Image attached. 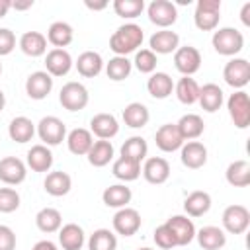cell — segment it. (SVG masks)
I'll return each instance as SVG.
<instances>
[{
	"label": "cell",
	"mask_w": 250,
	"mask_h": 250,
	"mask_svg": "<svg viewBox=\"0 0 250 250\" xmlns=\"http://www.w3.org/2000/svg\"><path fill=\"white\" fill-rule=\"evenodd\" d=\"M143 39H145V33H143L141 25L123 23L109 37V49L115 53V57H127L129 53H133L141 47Z\"/></svg>",
	"instance_id": "obj_1"
},
{
	"label": "cell",
	"mask_w": 250,
	"mask_h": 250,
	"mask_svg": "<svg viewBox=\"0 0 250 250\" xmlns=\"http://www.w3.org/2000/svg\"><path fill=\"white\" fill-rule=\"evenodd\" d=\"M211 43H213V49L219 55L234 57L244 47V35L238 29H234V27H221V29H217L213 33Z\"/></svg>",
	"instance_id": "obj_2"
},
{
	"label": "cell",
	"mask_w": 250,
	"mask_h": 250,
	"mask_svg": "<svg viewBox=\"0 0 250 250\" xmlns=\"http://www.w3.org/2000/svg\"><path fill=\"white\" fill-rule=\"evenodd\" d=\"M221 20V0H197L193 21L201 31H213Z\"/></svg>",
	"instance_id": "obj_3"
},
{
	"label": "cell",
	"mask_w": 250,
	"mask_h": 250,
	"mask_svg": "<svg viewBox=\"0 0 250 250\" xmlns=\"http://www.w3.org/2000/svg\"><path fill=\"white\" fill-rule=\"evenodd\" d=\"M227 109H229V115H230L234 127L246 129L250 125V98L244 90H236L234 94L229 96Z\"/></svg>",
	"instance_id": "obj_4"
},
{
	"label": "cell",
	"mask_w": 250,
	"mask_h": 250,
	"mask_svg": "<svg viewBox=\"0 0 250 250\" xmlns=\"http://www.w3.org/2000/svg\"><path fill=\"white\" fill-rule=\"evenodd\" d=\"M88 100H90V96H88L86 86L80 84V82H74V80L72 82H66L61 88V94H59L61 105L64 109H68V111H80V109H84L88 105Z\"/></svg>",
	"instance_id": "obj_5"
},
{
	"label": "cell",
	"mask_w": 250,
	"mask_h": 250,
	"mask_svg": "<svg viewBox=\"0 0 250 250\" xmlns=\"http://www.w3.org/2000/svg\"><path fill=\"white\" fill-rule=\"evenodd\" d=\"M37 135L45 143V146H57L66 137V125L62 123V119L47 115L37 123Z\"/></svg>",
	"instance_id": "obj_6"
},
{
	"label": "cell",
	"mask_w": 250,
	"mask_h": 250,
	"mask_svg": "<svg viewBox=\"0 0 250 250\" xmlns=\"http://www.w3.org/2000/svg\"><path fill=\"white\" fill-rule=\"evenodd\" d=\"M146 14H148V20L162 29H168L178 20L176 4L170 0H152L146 8Z\"/></svg>",
	"instance_id": "obj_7"
},
{
	"label": "cell",
	"mask_w": 250,
	"mask_h": 250,
	"mask_svg": "<svg viewBox=\"0 0 250 250\" xmlns=\"http://www.w3.org/2000/svg\"><path fill=\"white\" fill-rule=\"evenodd\" d=\"M223 78L229 86L242 90L250 82V62L246 59H230L223 68Z\"/></svg>",
	"instance_id": "obj_8"
},
{
	"label": "cell",
	"mask_w": 250,
	"mask_h": 250,
	"mask_svg": "<svg viewBox=\"0 0 250 250\" xmlns=\"http://www.w3.org/2000/svg\"><path fill=\"white\" fill-rule=\"evenodd\" d=\"M174 66L178 72H182L184 76H191L199 70L201 66V53L193 47V45H184L178 47L174 53Z\"/></svg>",
	"instance_id": "obj_9"
},
{
	"label": "cell",
	"mask_w": 250,
	"mask_h": 250,
	"mask_svg": "<svg viewBox=\"0 0 250 250\" xmlns=\"http://www.w3.org/2000/svg\"><path fill=\"white\" fill-rule=\"evenodd\" d=\"M250 225V211L244 205H229L223 211V227L230 234H242Z\"/></svg>",
	"instance_id": "obj_10"
},
{
	"label": "cell",
	"mask_w": 250,
	"mask_h": 250,
	"mask_svg": "<svg viewBox=\"0 0 250 250\" xmlns=\"http://www.w3.org/2000/svg\"><path fill=\"white\" fill-rule=\"evenodd\" d=\"M141 229V213L133 207H121L113 215V230L121 236H133Z\"/></svg>",
	"instance_id": "obj_11"
},
{
	"label": "cell",
	"mask_w": 250,
	"mask_h": 250,
	"mask_svg": "<svg viewBox=\"0 0 250 250\" xmlns=\"http://www.w3.org/2000/svg\"><path fill=\"white\" fill-rule=\"evenodd\" d=\"M53 90V76L47 70H35L25 80V94L31 100H45Z\"/></svg>",
	"instance_id": "obj_12"
},
{
	"label": "cell",
	"mask_w": 250,
	"mask_h": 250,
	"mask_svg": "<svg viewBox=\"0 0 250 250\" xmlns=\"http://www.w3.org/2000/svg\"><path fill=\"white\" fill-rule=\"evenodd\" d=\"M180 160L189 170L203 168L205 162H207V148H205V145L199 143V141H188L180 148Z\"/></svg>",
	"instance_id": "obj_13"
},
{
	"label": "cell",
	"mask_w": 250,
	"mask_h": 250,
	"mask_svg": "<svg viewBox=\"0 0 250 250\" xmlns=\"http://www.w3.org/2000/svg\"><path fill=\"white\" fill-rule=\"evenodd\" d=\"M27 168L25 164L16 156H4L0 160V182L8 186H18L25 180Z\"/></svg>",
	"instance_id": "obj_14"
},
{
	"label": "cell",
	"mask_w": 250,
	"mask_h": 250,
	"mask_svg": "<svg viewBox=\"0 0 250 250\" xmlns=\"http://www.w3.org/2000/svg\"><path fill=\"white\" fill-rule=\"evenodd\" d=\"M154 143L162 152H174L178 148H182L184 139L176 127V123H164L158 127V131L154 133Z\"/></svg>",
	"instance_id": "obj_15"
},
{
	"label": "cell",
	"mask_w": 250,
	"mask_h": 250,
	"mask_svg": "<svg viewBox=\"0 0 250 250\" xmlns=\"http://www.w3.org/2000/svg\"><path fill=\"white\" fill-rule=\"evenodd\" d=\"M141 172H143V176L148 184L158 186V184H164L170 178V164L162 156H150V158L145 160Z\"/></svg>",
	"instance_id": "obj_16"
},
{
	"label": "cell",
	"mask_w": 250,
	"mask_h": 250,
	"mask_svg": "<svg viewBox=\"0 0 250 250\" xmlns=\"http://www.w3.org/2000/svg\"><path fill=\"white\" fill-rule=\"evenodd\" d=\"M178 47H180V37L176 31H170V29L154 31L148 39V49L154 55H170V53H176Z\"/></svg>",
	"instance_id": "obj_17"
},
{
	"label": "cell",
	"mask_w": 250,
	"mask_h": 250,
	"mask_svg": "<svg viewBox=\"0 0 250 250\" xmlns=\"http://www.w3.org/2000/svg\"><path fill=\"white\" fill-rule=\"evenodd\" d=\"M45 68L51 76H64L72 68V57L66 49H51L45 55Z\"/></svg>",
	"instance_id": "obj_18"
},
{
	"label": "cell",
	"mask_w": 250,
	"mask_h": 250,
	"mask_svg": "<svg viewBox=\"0 0 250 250\" xmlns=\"http://www.w3.org/2000/svg\"><path fill=\"white\" fill-rule=\"evenodd\" d=\"M90 133L96 135L98 139L109 141L111 137H115L119 133V123H117L115 115H111V113H96L90 119Z\"/></svg>",
	"instance_id": "obj_19"
},
{
	"label": "cell",
	"mask_w": 250,
	"mask_h": 250,
	"mask_svg": "<svg viewBox=\"0 0 250 250\" xmlns=\"http://www.w3.org/2000/svg\"><path fill=\"white\" fill-rule=\"evenodd\" d=\"M166 225L170 227V230L176 236L178 246H188L193 238H195V225L191 219H188L186 215H174L166 221Z\"/></svg>",
	"instance_id": "obj_20"
},
{
	"label": "cell",
	"mask_w": 250,
	"mask_h": 250,
	"mask_svg": "<svg viewBox=\"0 0 250 250\" xmlns=\"http://www.w3.org/2000/svg\"><path fill=\"white\" fill-rule=\"evenodd\" d=\"M195 238H197V242L203 250H221L227 244L225 230L219 229V227H213V225L195 230Z\"/></svg>",
	"instance_id": "obj_21"
},
{
	"label": "cell",
	"mask_w": 250,
	"mask_h": 250,
	"mask_svg": "<svg viewBox=\"0 0 250 250\" xmlns=\"http://www.w3.org/2000/svg\"><path fill=\"white\" fill-rule=\"evenodd\" d=\"M102 68H104V59H102V55L96 53V51H84V53H80L78 59H76V70H78V74L84 76V78H94V76H98V74L102 72Z\"/></svg>",
	"instance_id": "obj_22"
},
{
	"label": "cell",
	"mask_w": 250,
	"mask_h": 250,
	"mask_svg": "<svg viewBox=\"0 0 250 250\" xmlns=\"http://www.w3.org/2000/svg\"><path fill=\"white\" fill-rule=\"evenodd\" d=\"M94 145V135L88 131V129H82V127H76L72 129L68 135H66V146L72 154L76 156H84L88 154V150L92 148Z\"/></svg>",
	"instance_id": "obj_23"
},
{
	"label": "cell",
	"mask_w": 250,
	"mask_h": 250,
	"mask_svg": "<svg viewBox=\"0 0 250 250\" xmlns=\"http://www.w3.org/2000/svg\"><path fill=\"white\" fill-rule=\"evenodd\" d=\"M21 53L27 57H41L47 55V37L39 31H25L18 41Z\"/></svg>",
	"instance_id": "obj_24"
},
{
	"label": "cell",
	"mask_w": 250,
	"mask_h": 250,
	"mask_svg": "<svg viewBox=\"0 0 250 250\" xmlns=\"http://www.w3.org/2000/svg\"><path fill=\"white\" fill-rule=\"evenodd\" d=\"M43 186H45V191H47L49 195H53V197H62V195H66V193L70 191V188H72V178H70L66 172H62V170H55V172H49V174H47Z\"/></svg>",
	"instance_id": "obj_25"
},
{
	"label": "cell",
	"mask_w": 250,
	"mask_h": 250,
	"mask_svg": "<svg viewBox=\"0 0 250 250\" xmlns=\"http://www.w3.org/2000/svg\"><path fill=\"white\" fill-rule=\"evenodd\" d=\"M59 244L62 250H80L84 246V230L76 223H66L59 229Z\"/></svg>",
	"instance_id": "obj_26"
},
{
	"label": "cell",
	"mask_w": 250,
	"mask_h": 250,
	"mask_svg": "<svg viewBox=\"0 0 250 250\" xmlns=\"http://www.w3.org/2000/svg\"><path fill=\"white\" fill-rule=\"evenodd\" d=\"M72 25L66 21H53L47 29V43H51L55 49H64L66 45L72 43Z\"/></svg>",
	"instance_id": "obj_27"
},
{
	"label": "cell",
	"mask_w": 250,
	"mask_h": 250,
	"mask_svg": "<svg viewBox=\"0 0 250 250\" xmlns=\"http://www.w3.org/2000/svg\"><path fill=\"white\" fill-rule=\"evenodd\" d=\"M223 100H225V94H223L221 86H217L213 82H209L205 86H199V98H197V102H199V105L205 111H209V113L217 111L223 105Z\"/></svg>",
	"instance_id": "obj_28"
},
{
	"label": "cell",
	"mask_w": 250,
	"mask_h": 250,
	"mask_svg": "<svg viewBox=\"0 0 250 250\" xmlns=\"http://www.w3.org/2000/svg\"><path fill=\"white\" fill-rule=\"evenodd\" d=\"M8 135H10V139L12 141H16V143H27V141H31L33 139V135H35V125H33V121L29 119V117H25V115H18V117H14L12 121H10V125H8Z\"/></svg>",
	"instance_id": "obj_29"
},
{
	"label": "cell",
	"mask_w": 250,
	"mask_h": 250,
	"mask_svg": "<svg viewBox=\"0 0 250 250\" xmlns=\"http://www.w3.org/2000/svg\"><path fill=\"white\" fill-rule=\"evenodd\" d=\"M180 135L184 141H195L197 137L203 135V129H205V123L203 119L197 115V113H186L180 117V121L176 123Z\"/></svg>",
	"instance_id": "obj_30"
},
{
	"label": "cell",
	"mask_w": 250,
	"mask_h": 250,
	"mask_svg": "<svg viewBox=\"0 0 250 250\" xmlns=\"http://www.w3.org/2000/svg\"><path fill=\"white\" fill-rule=\"evenodd\" d=\"M27 166L33 172H49L53 166V152L45 145H33L27 150Z\"/></svg>",
	"instance_id": "obj_31"
},
{
	"label": "cell",
	"mask_w": 250,
	"mask_h": 250,
	"mask_svg": "<svg viewBox=\"0 0 250 250\" xmlns=\"http://www.w3.org/2000/svg\"><path fill=\"white\" fill-rule=\"evenodd\" d=\"M146 90L152 98L166 100L174 90V82H172L170 74H166V72H152L150 78L146 80Z\"/></svg>",
	"instance_id": "obj_32"
},
{
	"label": "cell",
	"mask_w": 250,
	"mask_h": 250,
	"mask_svg": "<svg viewBox=\"0 0 250 250\" xmlns=\"http://www.w3.org/2000/svg\"><path fill=\"white\" fill-rule=\"evenodd\" d=\"M148 119H150V113H148L146 105L141 104V102H131V104H127L125 109H123V121H125V125L131 127V129H141V127H145V125L148 123Z\"/></svg>",
	"instance_id": "obj_33"
},
{
	"label": "cell",
	"mask_w": 250,
	"mask_h": 250,
	"mask_svg": "<svg viewBox=\"0 0 250 250\" xmlns=\"http://www.w3.org/2000/svg\"><path fill=\"white\" fill-rule=\"evenodd\" d=\"M133 193H131V188H127L125 184H113L109 188L104 189L102 193V199L107 207H115V209H121V207H127V203L131 201Z\"/></svg>",
	"instance_id": "obj_34"
},
{
	"label": "cell",
	"mask_w": 250,
	"mask_h": 250,
	"mask_svg": "<svg viewBox=\"0 0 250 250\" xmlns=\"http://www.w3.org/2000/svg\"><path fill=\"white\" fill-rule=\"evenodd\" d=\"M86 156H88V162L92 166L104 168L113 160V145L109 141H104V139L94 141V145H92V148L88 150Z\"/></svg>",
	"instance_id": "obj_35"
},
{
	"label": "cell",
	"mask_w": 250,
	"mask_h": 250,
	"mask_svg": "<svg viewBox=\"0 0 250 250\" xmlns=\"http://www.w3.org/2000/svg\"><path fill=\"white\" fill-rule=\"evenodd\" d=\"M227 182L232 188H246L250 184V162L248 160H234L227 166Z\"/></svg>",
	"instance_id": "obj_36"
},
{
	"label": "cell",
	"mask_w": 250,
	"mask_h": 250,
	"mask_svg": "<svg viewBox=\"0 0 250 250\" xmlns=\"http://www.w3.org/2000/svg\"><path fill=\"white\" fill-rule=\"evenodd\" d=\"M211 209V195L207 191H191L184 201V211L189 217H201Z\"/></svg>",
	"instance_id": "obj_37"
},
{
	"label": "cell",
	"mask_w": 250,
	"mask_h": 250,
	"mask_svg": "<svg viewBox=\"0 0 250 250\" xmlns=\"http://www.w3.org/2000/svg\"><path fill=\"white\" fill-rule=\"evenodd\" d=\"M35 225L41 232H59V229L62 227V215L55 207H43L35 215Z\"/></svg>",
	"instance_id": "obj_38"
},
{
	"label": "cell",
	"mask_w": 250,
	"mask_h": 250,
	"mask_svg": "<svg viewBox=\"0 0 250 250\" xmlns=\"http://www.w3.org/2000/svg\"><path fill=\"white\" fill-rule=\"evenodd\" d=\"M174 92H176V98L186 104V105H191L197 102L199 98V84L191 78V76H182L178 80V84H174Z\"/></svg>",
	"instance_id": "obj_39"
},
{
	"label": "cell",
	"mask_w": 250,
	"mask_h": 250,
	"mask_svg": "<svg viewBox=\"0 0 250 250\" xmlns=\"http://www.w3.org/2000/svg\"><path fill=\"white\" fill-rule=\"evenodd\" d=\"M146 152H148V145L143 137H129L123 145H121V156L123 158H129L133 162H143L146 158Z\"/></svg>",
	"instance_id": "obj_40"
},
{
	"label": "cell",
	"mask_w": 250,
	"mask_h": 250,
	"mask_svg": "<svg viewBox=\"0 0 250 250\" xmlns=\"http://www.w3.org/2000/svg\"><path fill=\"white\" fill-rule=\"evenodd\" d=\"M111 172H113V176H115L117 180H121V182H133V180H137V178L141 176V164H139V162H133V160H129V158L119 156V158L113 162Z\"/></svg>",
	"instance_id": "obj_41"
},
{
	"label": "cell",
	"mask_w": 250,
	"mask_h": 250,
	"mask_svg": "<svg viewBox=\"0 0 250 250\" xmlns=\"http://www.w3.org/2000/svg\"><path fill=\"white\" fill-rule=\"evenodd\" d=\"M131 68H133V62L127 57H113L105 62V74L113 82L125 80L131 74Z\"/></svg>",
	"instance_id": "obj_42"
},
{
	"label": "cell",
	"mask_w": 250,
	"mask_h": 250,
	"mask_svg": "<svg viewBox=\"0 0 250 250\" xmlns=\"http://www.w3.org/2000/svg\"><path fill=\"white\" fill-rule=\"evenodd\" d=\"M117 236L109 229H98L88 238V250H115Z\"/></svg>",
	"instance_id": "obj_43"
},
{
	"label": "cell",
	"mask_w": 250,
	"mask_h": 250,
	"mask_svg": "<svg viewBox=\"0 0 250 250\" xmlns=\"http://www.w3.org/2000/svg\"><path fill=\"white\" fill-rule=\"evenodd\" d=\"M113 10L119 18L125 20H135L143 14L145 10V2L143 0H115L113 2Z\"/></svg>",
	"instance_id": "obj_44"
},
{
	"label": "cell",
	"mask_w": 250,
	"mask_h": 250,
	"mask_svg": "<svg viewBox=\"0 0 250 250\" xmlns=\"http://www.w3.org/2000/svg\"><path fill=\"white\" fill-rule=\"evenodd\" d=\"M156 55L150 51V49H141V51H137V55H135V61H133V64H135V68L139 70V72H143V74H152L154 70H156Z\"/></svg>",
	"instance_id": "obj_45"
},
{
	"label": "cell",
	"mask_w": 250,
	"mask_h": 250,
	"mask_svg": "<svg viewBox=\"0 0 250 250\" xmlns=\"http://www.w3.org/2000/svg\"><path fill=\"white\" fill-rule=\"evenodd\" d=\"M20 207V193L14 188H0V213H14Z\"/></svg>",
	"instance_id": "obj_46"
},
{
	"label": "cell",
	"mask_w": 250,
	"mask_h": 250,
	"mask_svg": "<svg viewBox=\"0 0 250 250\" xmlns=\"http://www.w3.org/2000/svg\"><path fill=\"white\" fill-rule=\"evenodd\" d=\"M154 242H156V246L162 248V250H170V248L178 246L176 236H174V232L170 230V227H168L166 223L160 225V227H156V230H154Z\"/></svg>",
	"instance_id": "obj_47"
},
{
	"label": "cell",
	"mask_w": 250,
	"mask_h": 250,
	"mask_svg": "<svg viewBox=\"0 0 250 250\" xmlns=\"http://www.w3.org/2000/svg\"><path fill=\"white\" fill-rule=\"evenodd\" d=\"M16 49V35L8 27H0V57L10 55Z\"/></svg>",
	"instance_id": "obj_48"
},
{
	"label": "cell",
	"mask_w": 250,
	"mask_h": 250,
	"mask_svg": "<svg viewBox=\"0 0 250 250\" xmlns=\"http://www.w3.org/2000/svg\"><path fill=\"white\" fill-rule=\"evenodd\" d=\"M0 250H16V232L8 225H0Z\"/></svg>",
	"instance_id": "obj_49"
},
{
	"label": "cell",
	"mask_w": 250,
	"mask_h": 250,
	"mask_svg": "<svg viewBox=\"0 0 250 250\" xmlns=\"http://www.w3.org/2000/svg\"><path fill=\"white\" fill-rule=\"evenodd\" d=\"M31 250H59V248H57V244L51 242V240H39V242H35V246H33Z\"/></svg>",
	"instance_id": "obj_50"
},
{
	"label": "cell",
	"mask_w": 250,
	"mask_h": 250,
	"mask_svg": "<svg viewBox=\"0 0 250 250\" xmlns=\"http://www.w3.org/2000/svg\"><path fill=\"white\" fill-rule=\"evenodd\" d=\"M240 20L244 25H250V2H246L242 6V12H240Z\"/></svg>",
	"instance_id": "obj_51"
},
{
	"label": "cell",
	"mask_w": 250,
	"mask_h": 250,
	"mask_svg": "<svg viewBox=\"0 0 250 250\" xmlns=\"http://www.w3.org/2000/svg\"><path fill=\"white\" fill-rule=\"evenodd\" d=\"M33 6V0H27V2H12V8L14 10H27Z\"/></svg>",
	"instance_id": "obj_52"
},
{
	"label": "cell",
	"mask_w": 250,
	"mask_h": 250,
	"mask_svg": "<svg viewBox=\"0 0 250 250\" xmlns=\"http://www.w3.org/2000/svg\"><path fill=\"white\" fill-rule=\"evenodd\" d=\"M10 8H12V2L10 0H0V18H4Z\"/></svg>",
	"instance_id": "obj_53"
},
{
	"label": "cell",
	"mask_w": 250,
	"mask_h": 250,
	"mask_svg": "<svg viewBox=\"0 0 250 250\" xmlns=\"http://www.w3.org/2000/svg\"><path fill=\"white\" fill-rule=\"evenodd\" d=\"M107 6V2H86V8H90V10H104Z\"/></svg>",
	"instance_id": "obj_54"
},
{
	"label": "cell",
	"mask_w": 250,
	"mask_h": 250,
	"mask_svg": "<svg viewBox=\"0 0 250 250\" xmlns=\"http://www.w3.org/2000/svg\"><path fill=\"white\" fill-rule=\"evenodd\" d=\"M4 105H6V96H4V92L0 90V113H2V109H4Z\"/></svg>",
	"instance_id": "obj_55"
},
{
	"label": "cell",
	"mask_w": 250,
	"mask_h": 250,
	"mask_svg": "<svg viewBox=\"0 0 250 250\" xmlns=\"http://www.w3.org/2000/svg\"><path fill=\"white\" fill-rule=\"evenodd\" d=\"M139 250H152V248H146V246H145V248H139Z\"/></svg>",
	"instance_id": "obj_56"
},
{
	"label": "cell",
	"mask_w": 250,
	"mask_h": 250,
	"mask_svg": "<svg viewBox=\"0 0 250 250\" xmlns=\"http://www.w3.org/2000/svg\"><path fill=\"white\" fill-rule=\"evenodd\" d=\"M0 74H2V62H0Z\"/></svg>",
	"instance_id": "obj_57"
}]
</instances>
